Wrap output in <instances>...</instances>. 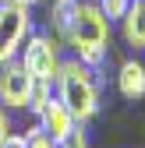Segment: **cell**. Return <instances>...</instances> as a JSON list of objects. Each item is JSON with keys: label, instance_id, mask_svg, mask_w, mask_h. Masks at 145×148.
Masks as SVG:
<instances>
[{"label": "cell", "instance_id": "cell-1", "mask_svg": "<svg viewBox=\"0 0 145 148\" xmlns=\"http://www.w3.org/2000/svg\"><path fill=\"white\" fill-rule=\"evenodd\" d=\"M110 28H113V21L99 11L96 0H81L78 18H75V25H71L64 42L71 46L75 60H81L85 67L99 71L106 64V53H110Z\"/></svg>", "mask_w": 145, "mask_h": 148}, {"label": "cell", "instance_id": "cell-2", "mask_svg": "<svg viewBox=\"0 0 145 148\" xmlns=\"http://www.w3.org/2000/svg\"><path fill=\"white\" fill-rule=\"evenodd\" d=\"M96 67H85L81 60H64L57 78H53V95H57L71 113H75L78 123H88L99 113V78H96Z\"/></svg>", "mask_w": 145, "mask_h": 148}, {"label": "cell", "instance_id": "cell-3", "mask_svg": "<svg viewBox=\"0 0 145 148\" xmlns=\"http://www.w3.org/2000/svg\"><path fill=\"white\" fill-rule=\"evenodd\" d=\"M32 35V7L18 4H0V67L21 57V46Z\"/></svg>", "mask_w": 145, "mask_h": 148}, {"label": "cell", "instance_id": "cell-4", "mask_svg": "<svg viewBox=\"0 0 145 148\" xmlns=\"http://www.w3.org/2000/svg\"><path fill=\"white\" fill-rule=\"evenodd\" d=\"M21 67L32 74L35 81H50L57 78V71H60V39L57 35H50V32H32L28 35V42L21 46Z\"/></svg>", "mask_w": 145, "mask_h": 148}, {"label": "cell", "instance_id": "cell-5", "mask_svg": "<svg viewBox=\"0 0 145 148\" xmlns=\"http://www.w3.org/2000/svg\"><path fill=\"white\" fill-rule=\"evenodd\" d=\"M35 78L21 67V60H11L0 67V106L4 109H28Z\"/></svg>", "mask_w": 145, "mask_h": 148}, {"label": "cell", "instance_id": "cell-6", "mask_svg": "<svg viewBox=\"0 0 145 148\" xmlns=\"http://www.w3.org/2000/svg\"><path fill=\"white\" fill-rule=\"evenodd\" d=\"M35 120H39V127L43 131L53 138V141H64L71 131H75L78 127V120H75V113H71V109L57 99V95H50V102L39 109V113H35Z\"/></svg>", "mask_w": 145, "mask_h": 148}, {"label": "cell", "instance_id": "cell-7", "mask_svg": "<svg viewBox=\"0 0 145 148\" xmlns=\"http://www.w3.org/2000/svg\"><path fill=\"white\" fill-rule=\"evenodd\" d=\"M117 92H120L128 102H138V99L145 95V64H138L135 57L124 60V64L117 67Z\"/></svg>", "mask_w": 145, "mask_h": 148}, {"label": "cell", "instance_id": "cell-8", "mask_svg": "<svg viewBox=\"0 0 145 148\" xmlns=\"http://www.w3.org/2000/svg\"><path fill=\"white\" fill-rule=\"evenodd\" d=\"M120 35L128 46L145 49V0H131V7L120 18Z\"/></svg>", "mask_w": 145, "mask_h": 148}, {"label": "cell", "instance_id": "cell-9", "mask_svg": "<svg viewBox=\"0 0 145 148\" xmlns=\"http://www.w3.org/2000/svg\"><path fill=\"white\" fill-rule=\"evenodd\" d=\"M78 7H81V0H50V28H53V35L60 42L67 39L71 25H75Z\"/></svg>", "mask_w": 145, "mask_h": 148}, {"label": "cell", "instance_id": "cell-10", "mask_svg": "<svg viewBox=\"0 0 145 148\" xmlns=\"http://www.w3.org/2000/svg\"><path fill=\"white\" fill-rule=\"evenodd\" d=\"M21 138H25V145H28V148H57V141H53V138L43 131V127H39V120H35Z\"/></svg>", "mask_w": 145, "mask_h": 148}, {"label": "cell", "instance_id": "cell-11", "mask_svg": "<svg viewBox=\"0 0 145 148\" xmlns=\"http://www.w3.org/2000/svg\"><path fill=\"white\" fill-rule=\"evenodd\" d=\"M96 4H99V11L110 18V21H120V18H124V11L131 7V0H96Z\"/></svg>", "mask_w": 145, "mask_h": 148}, {"label": "cell", "instance_id": "cell-12", "mask_svg": "<svg viewBox=\"0 0 145 148\" xmlns=\"http://www.w3.org/2000/svg\"><path fill=\"white\" fill-rule=\"evenodd\" d=\"M57 148H88V138H85V131H78V127H75L64 141H57Z\"/></svg>", "mask_w": 145, "mask_h": 148}, {"label": "cell", "instance_id": "cell-13", "mask_svg": "<svg viewBox=\"0 0 145 148\" xmlns=\"http://www.w3.org/2000/svg\"><path fill=\"white\" fill-rule=\"evenodd\" d=\"M11 134H14V131H11V116H7V109L0 106V145H4Z\"/></svg>", "mask_w": 145, "mask_h": 148}, {"label": "cell", "instance_id": "cell-14", "mask_svg": "<svg viewBox=\"0 0 145 148\" xmlns=\"http://www.w3.org/2000/svg\"><path fill=\"white\" fill-rule=\"evenodd\" d=\"M0 148H28V145H25V138H21V134H11V138L0 145Z\"/></svg>", "mask_w": 145, "mask_h": 148}, {"label": "cell", "instance_id": "cell-15", "mask_svg": "<svg viewBox=\"0 0 145 148\" xmlns=\"http://www.w3.org/2000/svg\"><path fill=\"white\" fill-rule=\"evenodd\" d=\"M18 4H25V7H35V4H43V0H18Z\"/></svg>", "mask_w": 145, "mask_h": 148}, {"label": "cell", "instance_id": "cell-16", "mask_svg": "<svg viewBox=\"0 0 145 148\" xmlns=\"http://www.w3.org/2000/svg\"><path fill=\"white\" fill-rule=\"evenodd\" d=\"M0 4H11V0H0Z\"/></svg>", "mask_w": 145, "mask_h": 148}]
</instances>
